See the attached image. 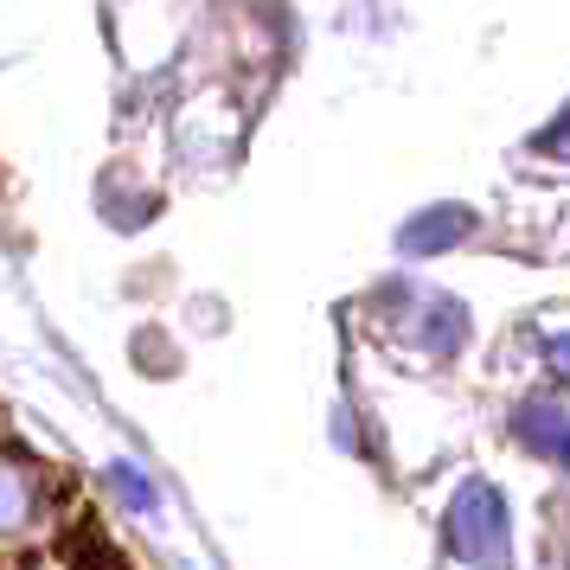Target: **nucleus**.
Masks as SVG:
<instances>
[{
    "label": "nucleus",
    "mask_w": 570,
    "mask_h": 570,
    "mask_svg": "<svg viewBox=\"0 0 570 570\" xmlns=\"http://www.w3.org/2000/svg\"><path fill=\"white\" fill-rule=\"evenodd\" d=\"M46 532H52V488H46V474L20 449H0V558H20L32 544H46Z\"/></svg>",
    "instance_id": "f257e3e1"
}]
</instances>
